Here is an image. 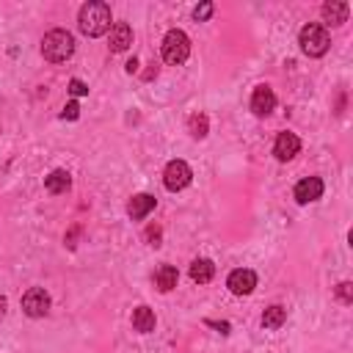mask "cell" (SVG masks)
<instances>
[{"instance_id":"6da1fadb","label":"cell","mask_w":353,"mask_h":353,"mask_svg":"<svg viewBox=\"0 0 353 353\" xmlns=\"http://www.w3.org/2000/svg\"><path fill=\"white\" fill-rule=\"evenodd\" d=\"M110 22H113V17H110V6L102 3V0H88V3L80 8V14H77V25H80V30H83L85 36H91V39L108 33V30H110Z\"/></svg>"},{"instance_id":"7a4b0ae2","label":"cell","mask_w":353,"mask_h":353,"mask_svg":"<svg viewBox=\"0 0 353 353\" xmlns=\"http://www.w3.org/2000/svg\"><path fill=\"white\" fill-rule=\"evenodd\" d=\"M41 55L50 61V63H63L74 55V36L63 28H55L50 30L44 39H41Z\"/></svg>"},{"instance_id":"3957f363","label":"cell","mask_w":353,"mask_h":353,"mask_svg":"<svg viewBox=\"0 0 353 353\" xmlns=\"http://www.w3.org/2000/svg\"><path fill=\"white\" fill-rule=\"evenodd\" d=\"M298 44H301V52H303V55H309V58H320V55L328 52V47H331V36H328V30H325L323 25L309 22V25L301 28V33H298Z\"/></svg>"},{"instance_id":"277c9868","label":"cell","mask_w":353,"mask_h":353,"mask_svg":"<svg viewBox=\"0 0 353 353\" xmlns=\"http://www.w3.org/2000/svg\"><path fill=\"white\" fill-rule=\"evenodd\" d=\"M188 55H190V39H188V33L179 30V28L168 30L163 36V61L171 63V66H179V63L188 61Z\"/></svg>"},{"instance_id":"5b68a950","label":"cell","mask_w":353,"mask_h":353,"mask_svg":"<svg viewBox=\"0 0 353 353\" xmlns=\"http://www.w3.org/2000/svg\"><path fill=\"white\" fill-rule=\"evenodd\" d=\"M190 179H193V171H190V165L185 160H171L165 165V171H163V185L168 190H174V193L182 190V188H188Z\"/></svg>"},{"instance_id":"8992f818","label":"cell","mask_w":353,"mask_h":353,"mask_svg":"<svg viewBox=\"0 0 353 353\" xmlns=\"http://www.w3.org/2000/svg\"><path fill=\"white\" fill-rule=\"evenodd\" d=\"M50 292L44 287H30L25 295H22V312L28 317H44L50 312Z\"/></svg>"},{"instance_id":"52a82bcc","label":"cell","mask_w":353,"mask_h":353,"mask_svg":"<svg viewBox=\"0 0 353 353\" xmlns=\"http://www.w3.org/2000/svg\"><path fill=\"white\" fill-rule=\"evenodd\" d=\"M226 287H229L232 295H251L254 287H256V273L248 270V268H237V270L229 273Z\"/></svg>"},{"instance_id":"ba28073f","label":"cell","mask_w":353,"mask_h":353,"mask_svg":"<svg viewBox=\"0 0 353 353\" xmlns=\"http://www.w3.org/2000/svg\"><path fill=\"white\" fill-rule=\"evenodd\" d=\"M298 152H301V138H298L295 132H279V135H276V143H273L276 160L287 163V160H292Z\"/></svg>"},{"instance_id":"9c48e42d","label":"cell","mask_w":353,"mask_h":353,"mask_svg":"<svg viewBox=\"0 0 353 353\" xmlns=\"http://www.w3.org/2000/svg\"><path fill=\"white\" fill-rule=\"evenodd\" d=\"M273 108H276L273 88L270 85H256L254 94H251V110H254V116H268Z\"/></svg>"},{"instance_id":"30bf717a","label":"cell","mask_w":353,"mask_h":353,"mask_svg":"<svg viewBox=\"0 0 353 353\" xmlns=\"http://www.w3.org/2000/svg\"><path fill=\"white\" fill-rule=\"evenodd\" d=\"M323 196V179L320 176H306L295 185V201L298 204H309V201H317Z\"/></svg>"},{"instance_id":"8fae6325","label":"cell","mask_w":353,"mask_h":353,"mask_svg":"<svg viewBox=\"0 0 353 353\" xmlns=\"http://www.w3.org/2000/svg\"><path fill=\"white\" fill-rule=\"evenodd\" d=\"M130 44H132V28L127 22H113L110 25V36H108L110 52H124Z\"/></svg>"},{"instance_id":"7c38bea8","label":"cell","mask_w":353,"mask_h":353,"mask_svg":"<svg viewBox=\"0 0 353 353\" xmlns=\"http://www.w3.org/2000/svg\"><path fill=\"white\" fill-rule=\"evenodd\" d=\"M154 204H157V199H154L152 193H138V196H132V199H130L127 212H130V218H132V221H141V218H146V215L154 210Z\"/></svg>"},{"instance_id":"4fadbf2b","label":"cell","mask_w":353,"mask_h":353,"mask_svg":"<svg viewBox=\"0 0 353 353\" xmlns=\"http://www.w3.org/2000/svg\"><path fill=\"white\" fill-rule=\"evenodd\" d=\"M347 14H350V6L345 3V0H328L325 6H323V19L328 22V25H342L345 19H347Z\"/></svg>"},{"instance_id":"5bb4252c","label":"cell","mask_w":353,"mask_h":353,"mask_svg":"<svg viewBox=\"0 0 353 353\" xmlns=\"http://www.w3.org/2000/svg\"><path fill=\"white\" fill-rule=\"evenodd\" d=\"M154 325H157V317H154V312L149 306H135L132 309V328L138 334H152Z\"/></svg>"},{"instance_id":"9a60e30c","label":"cell","mask_w":353,"mask_h":353,"mask_svg":"<svg viewBox=\"0 0 353 353\" xmlns=\"http://www.w3.org/2000/svg\"><path fill=\"white\" fill-rule=\"evenodd\" d=\"M44 188H47V193H52V196L66 193V190L72 188V176H69V171L55 168L50 176H44Z\"/></svg>"},{"instance_id":"2e32d148","label":"cell","mask_w":353,"mask_h":353,"mask_svg":"<svg viewBox=\"0 0 353 353\" xmlns=\"http://www.w3.org/2000/svg\"><path fill=\"white\" fill-rule=\"evenodd\" d=\"M152 279H154V287H157L160 292H171V290L176 287V281H179V273H176L174 265H160Z\"/></svg>"},{"instance_id":"e0dca14e","label":"cell","mask_w":353,"mask_h":353,"mask_svg":"<svg viewBox=\"0 0 353 353\" xmlns=\"http://www.w3.org/2000/svg\"><path fill=\"white\" fill-rule=\"evenodd\" d=\"M212 276H215L212 259H193V262H190V279H193L196 284H210Z\"/></svg>"},{"instance_id":"ac0fdd59","label":"cell","mask_w":353,"mask_h":353,"mask_svg":"<svg viewBox=\"0 0 353 353\" xmlns=\"http://www.w3.org/2000/svg\"><path fill=\"white\" fill-rule=\"evenodd\" d=\"M284 323H287V309H284V306L273 303V306L265 309V314H262V325H265V328L276 331V328H281Z\"/></svg>"},{"instance_id":"d6986e66","label":"cell","mask_w":353,"mask_h":353,"mask_svg":"<svg viewBox=\"0 0 353 353\" xmlns=\"http://www.w3.org/2000/svg\"><path fill=\"white\" fill-rule=\"evenodd\" d=\"M188 130H190V135H193V138H204V135H207V130H210L207 116H204V113L190 116V119H188Z\"/></svg>"},{"instance_id":"ffe728a7","label":"cell","mask_w":353,"mask_h":353,"mask_svg":"<svg viewBox=\"0 0 353 353\" xmlns=\"http://www.w3.org/2000/svg\"><path fill=\"white\" fill-rule=\"evenodd\" d=\"M210 17H212V3H201V6L193 8V19L196 22H207Z\"/></svg>"},{"instance_id":"44dd1931","label":"cell","mask_w":353,"mask_h":353,"mask_svg":"<svg viewBox=\"0 0 353 353\" xmlns=\"http://www.w3.org/2000/svg\"><path fill=\"white\" fill-rule=\"evenodd\" d=\"M143 237H146V243L149 245H160V240H163V229L160 226H146V232H143Z\"/></svg>"},{"instance_id":"7402d4cb","label":"cell","mask_w":353,"mask_h":353,"mask_svg":"<svg viewBox=\"0 0 353 353\" xmlns=\"http://www.w3.org/2000/svg\"><path fill=\"white\" fill-rule=\"evenodd\" d=\"M336 298H339L342 303H353V284H350V281H342V284L336 287Z\"/></svg>"},{"instance_id":"603a6c76","label":"cell","mask_w":353,"mask_h":353,"mask_svg":"<svg viewBox=\"0 0 353 353\" xmlns=\"http://www.w3.org/2000/svg\"><path fill=\"white\" fill-rule=\"evenodd\" d=\"M69 94H72V97H85V94H88V85H85L80 77H72V80H69Z\"/></svg>"},{"instance_id":"cb8c5ba5","label":"cell","mask_w":353,"mask_h":353,"mask_svg":"<svg viewBox=\"0 0 353 353\" xmlns=\"http://www.w3.org/2000/svg\"><path fill=\"white\" fill-rule=\"evenodd\" d=\"M77 116H80V105H77V102H66V105H63V110H61V119L74 121Z\"/></svg>"},{"instance_id":"d4e9b609","label":"cell","mask_w":353,"mask_h":353,"mask_svg":"<svg viewBox=\"0 0 353 353\" xmlns=\"http://www.w3.org/2000/svg\"><path fill=\"white\" fill-rule=\"evenodd\" d=\"M77 234H80V226H72V229H69V234H66V237H63V240H66V245H69V248H74V245H77V243H74V240H77Z\"/></svg>"},{"instance_id":"484cf974","label":"cell","mask_w":353,"mask_h":353,"mask_svg":"<svg viewBox=\"0 0 353 353\" xmlns=\"http://www.w3.org/2000/svg\"><path fill=\"white\" fill-rule=\"evenodd\" d=\"M124 69H127V72H130V74H132V72H138V58H130V61H127V66H124Z\"/></svg>"},{"instance_id":"4316f807","label":"cell","mask_w":353,"mask_h":353,"mask_svg":"<svg viewBox=\"0 0 353 353\" xmlns=\"http://www.w3.org/2000/svg\"><path fill=\"white\" fill-rule=\"evenodd\" d=\"M6 306H8V301H6V295H0V320H3V314H6Z\"/></svg>"}]
</instances>
